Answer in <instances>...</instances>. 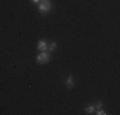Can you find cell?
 <instances>
[{
	"instance_id": "obj_1",
	"label": "cell",
	"mask_w": 120,
	"mask_h": 115,
	"mask_svg": "<svg viewBox=\"0 0 120 115\" xmlns=\"http://www.w3.org/2000/svg\"><path fill=\"white\" fill-rule=\"evenodd\" d=\"M51 8H52V4H51L50 0H41V1L38 3V9L42 14L49 13V12L51 10Z\"/></svg>"
},
{
	"instance_id": "obj_2",
	"label": "cell",
	"mask_w": 120,
	"mask_h": 115,
	"mask_svg": "<svg viewBox=\"0 0 120 115\" xmlns=\"http://www.w3.org/2000/svg\"><path fill=\"white\" fill-rule=\"evenodd\" d=\"M50 59H51V54L47 53L46 50L41 51V53L37 55V58H36V60H37V63H38V64H46V63L50 61Z\"/></svg>"
},
{
	"instance_id": "obj_3",
	"label": "cell",
	"mask_w": 120,
	"mask_h": 115,
	"mask_svg": "<svg viewBox=\"0 0 120 115\" xmlns=\"http://www.w3.org/2000/svg\"><path fill=\"white\" fill-rule=\"evenodd\" d=\"M37 49H38L40 51H45V50L47 49V44H46V41H45V40H40L38 44H37Z\"/></svg>"
},
{
	"instance_id": "obj_4",
	"label": "cell",
	"mask_w": 120,
	"mask_h": 115,
	"mask_svg": "<svg viewBox=\"0 0 120 115\" xmlns=\"http://www.w3.org/2000/svg\"><path fill=\"white\" fill-rule=\"evenodd\" d=\"M65 84H67V88H69V90L74 87V78H73V76H69V77H68L67 83H65Z\"/></svg>"
},
{
	"instance_id": "obj_5",
	"label": "cell",
	"mask_w": 120,
	"mask_h": 115,
	"mask_svg": "<svg viewBox=\"0 0 120 115\" xmlns=\"http://www.w3.org/2000/svg\"><path fill=\"white\" fill-rule=\"evenodd\" d=\"M93 111H95V106L91 105V106H87V107H86V113L87 114H92Z\"/></svg>"
},
{
	"instance_id": "obj_6",
	"label": "cell",
	"mask_w": 120,
	"mask_h": 115,
	"mask_svg": "<svg viewBox=\"0 0 120 115\" xmlns=\"http://www.w3.org/2000/svg\"><path fill=\"white\" fill-rule=\"evenodd\" d=\"M102 107H104V102H102V101H97L96 106H95V109L97 110V109H102Z\"/></svg>"
},
{
	"instance_id": "obj_7",
	"label": "cell",
	"mask_w": 120,
	"mask_h": 115,
	"mask_svg": "<svg viewBox=\"0 0 120 115\" xmlns=\"http://www.w3.org/2000/svg\"><path fill=\"white\" fill-rule=\"evenodd\" d=\"M55 47H56V42L52 41V42H51V45L49 46V50H50V51H54V50H55Z\"/></svg>"
},
{
	"instance_id": "obj_8",
	"label": "cell",
	"mask_w": 120,
	"mask_h": 115,
	"mask_svg": "<svg viewBox=\"0 0 120 115\" xmlns=\"http://www.w3.org/2000/svg\"><path fill=\"white\" fill-rule=\"evenodd\" d=\"M96 114H97V115H106L107 113L104 110V109H97V113H96Z\"/></svg>"
},
{
	"instance_id": "obj_9",
	"label": "cell",
	"mask_w": 120,
	"mask_h": 115,
	"mask_svg": "<svg viewBox=\"0 0 120 115\" xmlns=\"http://www.w3.org/2000/svg\"><path fill=\"white\" fill-rule=\"evenodd\" d=\"M31 1H32V3H35V4H38V3H40V0H31Z\"/></svg>"
}]
</instances>
